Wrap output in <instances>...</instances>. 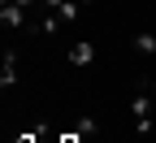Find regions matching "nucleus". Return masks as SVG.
<instances>
[{
  "label": "nucleus",
  "mask_w": 156,
  "mask_h": 143,
  "mask_svg": "<svg viewBox=\"0 0 156 143\" xmlns=\"http://www.w3.org/2000/svg\"><path fill=\"white\" fill-rule=\"evenodd\" d=\"M0 87L13 91L17 87V52H5V70H0Z\"/></svg>",
  "instance_id": "obj_3"
},
{
  "label": "nucleus",
  "mask_w": 156,
  "mask_h": 143,
  "mask_svg": "<svg viewBox=\"0 0 156 143\" xmlns=\"http://www.w3.org/2000/svg\"><path fill=\"white\" fill-rule=\"evenodd\" d=\"M130 44H134V52H139V56H156V35H147V30L134 35Z\"/></svg>",
  "instance_id": "obj_5"
},
{
  "label": "nucleus",
  "mask_w": 156,
  "mask_h": 143,
  "mask_svg": "<svg viewBox=\"0 0 156 143\" xmlns=\"http://www.w3.org/2000/svg\"><path fill=\"white\" fill-rule=\"evenodd\" d=\"M91 61H95V44L91 39H78L69 48V65H91Z\"/></svg>",
  "instance_id": "obj_2"
},
{
  "label": "nucleus",
  "mask_w": 156,
  "mask_h": 143,
  "mask_svg": "<svg viewBox=\"0 0 156 143\" xmlns=\"http://www.w3.org/2000/svg\"><path fill=\"white\" fill-rule=\"evenodd\" d=\"M0 22H5L9 30H22L26 26V9L17 5V0H5V5H0Z\"/></svg>",
  "instance_id": "obj_1"
},
{
  "label": "nucleus",
  "mask_w": 156,
  "mask_h": 143,
  "mask_svg": "<svg viewBox=\"0 0 156 143\" xmlns=\"http://www.w3.org/2000/svg\"><path fill=\"white\" fill-rule=\"evenodd\" d=\"M56 143H83V134H78V130H69V134H56Z\"/></svg>",
  "instance_id": "obj_9"
},
{
  "label": "nucleus",
  "mask_w": 156,
  "mask_h": 143,
  "mask_svg": "<svg viewBox=\"0 0 156 143\" xmlns=\"http://www.w3.org/2000/svg\"><path fill=\"white\" fill-rule=\"evenodd\" d=\"M130 117L139 121V117H152V95L147 91H134L130 95Z\"/></svg>",
  "instance_id": "obj_4"
},
{
  "label": "nucleus",
  "mask_w": 156,
  "mask_h": 143,
  "mask_svg": "<svg viewBox=\"0 0 156 143\" xmlns=\"http://www.w3.org/2000/svg\"><path fill=\"white\" fill-rule=\"evenodd\" d=\"M78 134H83V139H95V134H100V121H95L91 113H87V117H78Z\"/></svg>",
  "instance_id": "obj_6"
},
{
  "label": "nucleus",
  "mask_w": 156,
  "mask_h": 143,
  "mask_svg": "<svg viewBox=\"0 0 156 143\" xmlns=\"http://www.w3.org/2000/svg\"><path fill=\"white\" fill-rule=\"evenodd\" d=\"M83 5H91V0H83Z\"/></svg>",
  "instance_id": "obj_11"
},
{
  "label": "nucleus",
  "mask_w": 156,
  "mask_h": 143,
  "mask_svg": "<svg viewBox=\"0 0 156 143\" xmlns=\"http://www.w3.org/2000/svg\"><path fill=\"white\" fill-rule=\"evenodd\" d=\"M78 5H83V0H65V5H61V9H56V13H61V17H65V22H74V17H78Z\"/></svg>",
  "instance_id": "obj_8"
},
{
  "label": "nucleus",
  "mask_w": 156,
  "mask_h": 143,
  "mask_svg": "<svg viewBox=\"0 0 156 143\" xmlns=\"http://www.w3.org/2000/svg\"><path fill=\"white\" fill-rule=\"evenodd\" d=\"M61 22H65L61 13H48L44 22H39V35H56V30H61Z\"/></svg>",
  "instance_id": "obj_7"
},
{
  "label": "nucleus",
  "mask_w": 156,
  "mask_h": 143,
  "mask_svg": "<svg viewBox=\"0 0 156 143\" xmlns=\"http://www.w3.org/2000/svg\"><path fill=\"white\" fill-rule=\"evenodd\" d=\"M61 5H65V0H44V9H52V13L61 9Z\"/></svg>",
  "instance_id": "obj_10"
}]
</instances>
